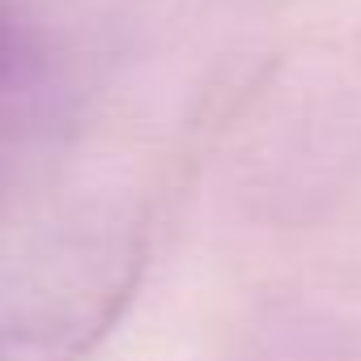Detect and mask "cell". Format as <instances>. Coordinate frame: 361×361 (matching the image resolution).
<instances>
[{
	"label": "cell",
	"mask_w": 361,
	"mask_h": 361,
	"mask_svg": "<svg viewBox=\"0 0 361 361\" xmlns=\"http://www.w3.org/2000/svg\"><path fill=\"white\" fill-rule=\"evenodd\" d=\"M90 327L98 331L102 323H81V319H18L0 323V361H73L85 348Z\"/></svg>",
	"instance_id": "obj_1"
},
{
	"label": "cell",
	"mask_w": 361,
	"mask_h": 361,
	"mask_svg": "<svg viewBox=\"0 0 361 361\" xmlns=\"http://www.w3.org/2000/svg\"><path fill=\"white\" fill-rule=\"evenodd\" d=\"M22 60H26V43H22V30H18L13 13H9L5 5H0V85H9V81L18 77Z\"/></svg>",
	"instance_id": "obj_2"
}]
</instances>
